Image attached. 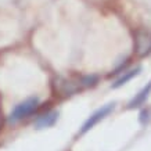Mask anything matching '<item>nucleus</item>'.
Listing matches in <instances>:
<instances>
[{"label":"nucleus","instance_id":"nucleus-1","mask_svg":"<svg viewBox=\"0 0 151 151\" xmlns=\"http://www.w3.org/2000/svg\"><path fill=\"white\" fill-rule=\"evenodd\" d=\"M37 104H39V100H37L36 97L35 99H28V100L19 103L13 110V112L10 114L9 121L10 122H17V121H21V119L27 118L28 115H31L37 108Z\"/></svg>","mask_w":151,"mask_h":151},{"label":"nucleus","instance_id":"nucleus-2","mask_svg":"<svg viewBox=\"0 0 151 151\" xmlns=\"http://www.w3.org/2000/svg\"><path fill=\"white\" fill-rule=\"evenodd\" d=\"M114 107H115L114 103H112V104H107V105H104V107H101L100 110H97L94 114H92V115H90V118H89L86 122L83 124L82 129H81V133H86L87 130H90L93 126H96L101 119H104L107 115L110 114L111 111L114 110Z\"/></svg>","mask_w":151,"mask_h":151},{"label":"nucleus","instance_id":"nucleus-3","mask_svg":"<svg viewBox=\"0 0 151 151\" xmlns=\"http://www.w3.org/2000/svg\"><path fill=\"white\" fill-rule=\"evenodd\" d=\"M136 50L140 57L147 55L151 51V35L147 32H139L136 37Z\"/></svg>","mask_w":151,"mask_h":151},{"label":"nucleus","instance_id":"nucleus-4","mask_svg":"<svg viewBox=\"0 0 151 151\" xmlns=\"http://www.w3.org/2000/svg\"><path fill=\"white\" fill-rule=\"evenodd\" d=\"M58 119V114L57 112H50V114L43 115L42 118H39L36 121V128L37 129H45V128H50L57 122Z\"/></svg>","mask_w":151,"mask_h":151},{"label":"nucleus","instance_id":"nucleus-5","mask_svg":"<svg viewBox=\"0 0 151 151\" xmlns=\"http://www.w3.org/2000/svg\"><path fill=\"white\" fill-rule=\"evenodd\" d=\"M79 86H81V82H72V81H68V79H61L58 83L60 90L64 94H72V93L78 92Z\"/></svg>","mask_w":151,"mask_h":151},{"label":"nucleus","instance_id":"nucleus-6","mask_svg":"<svg viewBox=\"0 0 151 151\" xmlns=\"http://www.w3.org/2000/svg\"><path fill=\"white\" fill-rule=\"evenodd\" d=\"M151 92V82L147 85V87H144L142 92L139 93L137 96L134 97L130 103H129V108H134V107H140L142 104H144L147 100V97H148V94H150Z\"/></svg>","mask_w":151,"mask_h":151},{"label":"nucleus","instance_id":"nucleus-7","mask_svg":"<svg viewBox=\"0 0 151 151\" xmlns=\"http://www.w3.org/2000/svg\"><path fill=\"white\" fill-rule=\"evenodd\" d=\"M140 71H142V68L139 67V68H136V69H132V71H128V72H125L124 75H122V76H121V78H119L118 81H116V82L112 85V87H114V89H116V87L124 86L125 83L129 82L130 79H133L134 76H137L139 73H140Z\"/></svg>","mask_w":151,"mask_h":151},{"label":"nucleus","instance_id":"nucleus-8","mask_svg":"<svg viewBox=\"0 0 151 151\" xmlns=\"http://www.w3.org/2000/svg\"><path fill=\"white\" fill-rule=\"evenodd\" d=\"M97 76H94V75H87V76H83L82 79H81V85L85 87H89V86H94L97 83Z\"/></svg>","mask_w":151,"mask_h":151}]
</instances>
